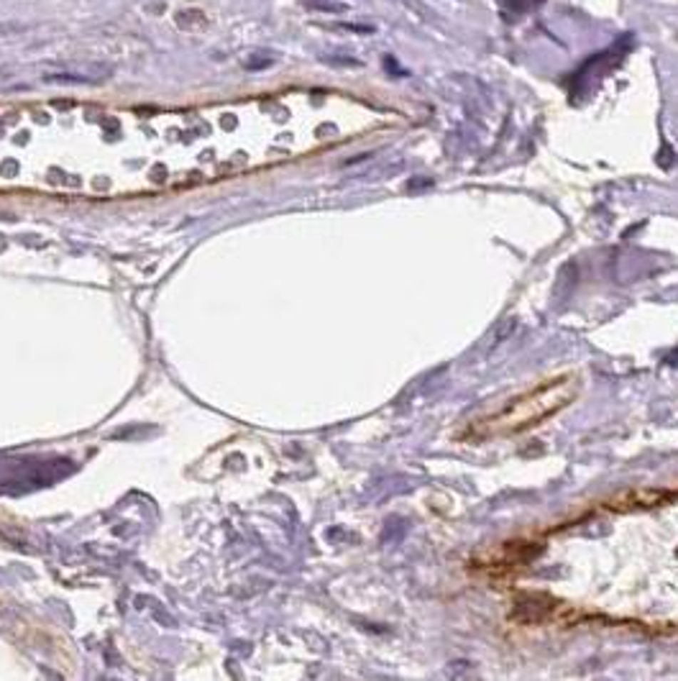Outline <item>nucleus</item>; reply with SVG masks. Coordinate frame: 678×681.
<instances>
[{"mask_svg":"<svg viewBox=\"0 0 678 681\" xmlns=\"http://www.w3.org/2000/svg\"><path fill=\"white\" fill-rule=\"evenodd\" d=\"M111 77V69H103V67H88L85 72H77V75H46L44 80L46 82H75V85H98V82L108 80Z\"/></svg>","mask_w":678,"mask_h":681,"instance_id":"1","label":"nucleus"},{"mask_svg":"<svg viewBox=\"0 0 678 681\" xmlns=\"http://www.w3.org/2000/svg\"><path fill=\"white\" fill-rule=\"evenodd\" d=\"M274 59H269V56H246L243 59V67L246 69H267L272 67Z\"/></svg>","mask_w":678,"mask_h":681,"instance_id":"2","label":"nucleus"}]
</instances>
